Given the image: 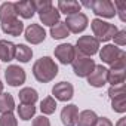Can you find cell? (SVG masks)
Instances as JSON below:
<instances>
[{"label": "cell", "instance_id": "34", "mask_svg": "<svg viewBox=\"0 0 126 126\" xmlns=\"http://www.w3.org/2000/svg\"><path fill=\"white\" fill-rule=\"evenodd\" d=\"M33 126H50V122L46 116H39L33 120Z\"/></svg>", "mask_w": 126, "mask_h": 126}, {"label": "cell", "instance_id": "16", "mask_svg": "<svg viewBox=\"0 0 126 126\" xmlns=\"http://www.w3.org/2000/svg\"><path fill=\"white\" fill-rule=\"evenodd\" d=\"M82 9V5L76 0H59L58 2V11L59 14H65L67 16L70 15H74V14H79Z\"/></svg>", "mask_w": 126, "mask_h": 126}, {"label": "cell", "instance_id": "36", "mask_svg": "<svg viewBox=\"0 0 126 126\" xmlns=\"http://www.w3.org/2000/svg\"><path fill=\"white\" fill-rule=\"evenodd\" d=\"M116 126H126V117H122V119L116 123Z\"/></svg>", "mask_w": 126, "mask_h": 126}, {"label": "cell", "instance_id": "25", "mask_svg": "<svg viewBox=\"0 0 126 126\" xmlns=\"http://www.w3.org/2000/svg\"><path fill=\"white\" fill-rule=\"evenodd\" d=\"M15 108V101L11 94H0V113H11Z\"/></svg>", "mask_w": 126, "mask_h": 126}, {"label": "cell", "instance_id": "1", "mask_svg": "<svg viewBox=\"0 0 126 126\" xmlns=\"http://www.w3.org/2000/svg\"><path fill=\"white\" fill-rule=\"evenodd\" d=\"M58 74V65L50 56H42L33 65V76L40 83H47L53 80Z\"/></svg>", "mask_w": 126, "mask_h": 126}, {"label": "cell", "instance_id": "27", "mask_svg": "<svg viewBox=\"0 0 126 126\" xmlns=\"http://www.w3.org/2000/svg\"><path fill=\"white\" fill-rule=\"evenodd\" d=\"M40 110L43 114L49 116V114H53L55 110H56V101L53 96H46L42 102H40Z\"/></svg>", "mask_w": 126, "mask_h": 126}, {"label": "cell", "instance_id": "21", "mask_svg": "<svg viewBox=\"0 0 126 126\" xmlns=\"http://www.w3.org/2000/svg\"><path fill=\"white\" fill-rule=\"evenodd\" d=\"M96 119H98V116L95 114V111H92V110H83L77 116L76 126H94L95 122H96Z\"/></svg>", "mask_w": 126, "mask_h": 126}, {"label": "cell", "instance_id": "12", "mask_svg": "<svg viewBox=\"0 0 126 126\" xmlns=\"http://www.w3.org/2000/svg\"><path fill=\"white\" fill-rule=\"evenodd\" d=\"M122 53H123V50L120 47H117L116 45H105L99 50V58H101V61L104 62V64L111 65Z\"/></svg>", "mask_w": 126, "mask_h": 126}, {"label": "cell", "instance_id": "18", "mask_svg": "<svg viewBox=\"0 0 126 126\" xmlns=\"http://www.w3.org/2000/svg\"><path fill=\"white\" fill-rule=\"evenodd\" d=\"M15 47L16 45H14L9 40H0V59L5 62H11L15 59Z\"/></svg>", "mask_w": 126, "mask_h": 126}, {"label": "cell", "instance_id": "30", "mask_svg": "<svg viewBox=\"0 0 126 126\" xmlns=\"http://www.w3.org/2000/svg\"><path fill=\"white\" fill-rule=\"evenodd\" d=\"M33 5H34L36 12H39V14H42V12H45L53 6L50 0H33Z\"/></svg>", "mask_w": 126, "mask_h": 126}, {"label": "cell", "instance_id": "6", "mask_svg": "<svg viewBox=\"0 0 126 126\" xmlns=\"http://www.w3.org/2000/svg\"><path fill=\"white\" fill-rule=\"evenodd\" d=\"M91 9L96 16H102V18H114L116 15V8L110 0H95V2H92Z\"/></svg>", "mask_w": 126, "mask_h": 126}, {"label": "cell", "instance_id": "37", "mask_svg": "<svg viewBox=\"0 0 126 126\" xmlns=\"http://www.w3.org/2000/svg\"><path fill=\"white\" fill-rule=\"evenodd\" d=\"M0 94H3V83H2V80H0Z\"/></svg>", "mask_w": 126, "mask_h": 126}, {"label": "cell", "instance_id": "29", "mask_svg": "<svg viewBox=\"0 0 126 126\" xmlns=\"http://www.w3.org/2000/svg\"><path fill=\"white\" fill-rule=\"evenodd\" d=\"M0 126H18V120L12 111L2 114V117H0Z\"/></svg>", "mask_w": 126, "mask_h": 126}, {"label": "cell", "instance_id": "4", "mask_svg": "<svg viewBox=\"0 0 126 126\" xmlns=\"http://www.w3.org/2000/svg\"><path fill=\"white\" fill-rule=\"evenodd\" d=\"M76 46H77L76 49L85 56H92L99 50V42L94 36H82V37H79Z\"/></svg>", "mask_w": 126, "mask_h": 126}, {"label": "cell", "instance_id": "31", "mask_svg": "<svg viewBox=\"0 0 126 126\" xmlns=\"http://www.w3.org/2000/svg\"><path fill=\"white\" fill-rule=\"evenodd\" d=\"M116 46H125L126 45V31L125 30H117V33L113 37Z\"/></svg>", "mask_w": 126, "mask_h": 126}, {"label": "cell", "instance_id": "19", "mask_svg": "<svg viewBox=\"0 0 126 126\" xmlns=\"http://www.w3.org/2000/svg\"><path fill=\"white\" fill-rule=\"evenodd\" d=\"M125 70L126 68H110V70H107V83H110L111 86L123 85L125 76H126Z\"/></svg>", "mask_w": 126, "mask_h": 126}, {"label": "cell", "instance_id": "3", "mask_svg": "<svg viewBox=\"0 0 126 126\" xmlns=\"http://www.w3.org/2000/svg\"><path fill=\"white\" fill-rule=\"evenodd\" d=\"M71 65H73V71H74L76 76H79V77H88L94 71V68H95L96 64H95V61L91 56H85V55H82L76 49V56H74V59L71 62Z\"/></svg>", "mask_w": 126, "mask_h": 126}, {"label": "cell", "instance_id": "33", "mask_svg": "<svg viewBox=\"0 0 126 126\" xmlns=\"http://www.w3.org/2000/svg\"><path fill=\"white\" fill-rule=\"evenodd\" d=\"M113 5H114V8H117V9H116V14L119 12L120 19H122V21H126V15H125V11H126V3H125V2H116V3H113Z\"/></svg>", "mask_w": 126, "mask_h": 126}, {"label": "cell", "instance_id": "23", "mask_svg": "<svg viewBox=\"0 0 126 126\" xmlns=\"http://www.w3.org/2000/svg\"><path fill=\"white\" fill-rule=\"evenodd\" d=\"M33 58V49L28 47L27 45H16L15 47V59H18L19 62H28Z\"/></svg>", "mask_w": 126, "mask_h": 126}, {"label": "cell", "instance_id": "26", "mask_svg": "<svg viewBox=\"0 0 126 126\" xmlns=\"http://www.w3.org/2000/svg\"><path fill=\"white\" fill-rule=\"evenodd\" d=\"M16 110H18V116L21 120H31V117L36 114V107L28 105V104H19Z\"/></svg>", "mask_w": 126, "mask_h": 126}, {"label": "cell", "instance_id": "28", "mask_svg": "<svg viewBox=\"0 0 126 126\" xmlns=\"http://www.w3.org/2000/svg\"><path fill=\"white\" fill-rule=\"evenodd\" d=\"M111 108L116 113H125L126 111V95H120L117 98L111 99Z\"/></svg>", "mask_w": 126, "mask_h": 126}, {"label": "cell", "instance_id": "11", "mask_svg": "<svg viewBox=\"0 0 126 126\" xmlns=\"http://www.w3.org/2000/svg\"><path fill=\"white\" fill-rule=\"evenodd\" d=\"M107 70L102 64L101 65H95L94 71L88 76V83L94 88H102L107 83Z\"/></svg>", "mask_w": 126, "mask_h": 126}, {"label": "cell", "instance_id": "22", "mask_svg": "<svg viewBox=\"0 0 126 126\" xmlns=\"http://www.w3.org/2000/svg\"><path fill=\"white\" fill-rule=\"evenodd\" d=\"M16 18V11H15V5L12 2H5L0 6V22H6L9 19Z\"/></svg>", "mask_w": 126, "mask_h": 126}, {"label": "cell", "instance_id": "8", "mask_svg": "<svg viewBox=\"0 0 126 126\" xmlns=\"http://www.w3.org/2000/svg\"><path fill=\"white\" fill-rule=\"evenodd\" d=\"M52 95L55 96V99L62 101V102H67L73 98L74 95V88L71 83L68 82H59L52 88Z\"/></svg>", "mask_w": 126, "mask_h": 126}, {"label": "cell", "instance_id": "17", "mask_svg": "<svg viewBox=\"0 0 126 126\" xmlns=\"http://www.w3.org/2000/svg\"><path fill=\"white\" fill-rule=\"evenodd\" d=\"M39 16H40V21H42L43 25L53 27L55 24L59 22V16H61V14H59V11H58L55 6H52V8H49L47 11L39 14Z\"/></svg>", "mask_w": 126, "mask_h": 126}, {"label": "cell", "instance_id": "5", "mask_svg": "<svg viewBox=\"0 0 126 126\" xmlns=\"http://www.w3.org/2000/svg\"><path fill=\"white\" fill-rule=\"evenodd\" d=\"M64 24L67 25L68 31L70 33H74V34H79L82 31L86 30L88 24H89V19L85 14L79 12V14H74V15H70L67 16V19L64 21Z\"/></svg>", "mask_w": 126, "mask_h": 126}, {"label": "cell", "instance_id": "9", "mask_svg": "<svg viewBox=\"0 0 126 126\" xmlns=\"http://www.w3.org/2000/svg\"><path fill=\"white\" fill-rule=\"evenodd\" d=\"M5 77H6V82L8 85L11 86H19L25 82V71L24 68H21L19 65H9L6 68V73H5Z\"/></svg>", "mask_w": 126, "mask_h": 126}, {"label": "cell", "instance_id": "13", "mask_svg": "<svg viewBox=\"0 0 126 126\" xmlns=\"http://www.w3.org/2000/svg\"><path fill=\"white\" fill-rule=\"evenodd\" d=\"M77 116H79V108L74 104L65 105L61 111V122L64 126H76L77 122Z\"/></svg>", "mask_w": 126, "mask_h": 126}, {"label": "cell", "instance_id": "35", "mask_svg": "<svg viewBox=\"0 0 126 126\" xmlns=\"http://www.w3.org/2000/svg\"><path fill=\"white\" fill-rule=\"evenodd\" d=\"M94 126H113V123H111V120L107 119V117H98Z\"/></svg>", "mask_w": 126, "mask_h": 126}, {"label": "cell", "instance_id": "20", "mask_svg": "<svg viewBox=\"0 0 126 126\" xmlns=\"http://www.w3.org/2000/svg\"><path fill=\"white\" fill-rule=\"evenodd\" d=\"M18 98L21 101V104H28V105H34V102L39 99V94L36 89L33 88H22L18 94Z\"/></svg>", "mask_w": 126, "mask_h": 126}, {"label": "cell", "instance_id": "32", "mask_svg": "<svg viewBox=\"0 0 126 126\" xmlns=\"http://www.w3.org/2000/svg\"><path fill=\"white\" fill-rule=\"evenodd\" d=\"M120 95H126L125 94V85H119V86H111L108 89V96L113 99V98H117Z\"/></svg>", "mask_w": 126, "mask_h": 126}, {"label": "cell", "instance_id": "14", "mask_svg": "<svg viewBox=\"0 0 126 126\" xmlns=\"http://www.w3.org/2000/svg\"><path fill=\"white\" fill-rule=\"evenodd\" d=\"M2 30H3L5 34L18 37L24 31V22L21 19H18V18H14V19H9L6 22H2Z\"/></svg>", "mask_w": 126, "mask_h": 126}, {"label": "cell", "instance_id": "10", "mask_svg": "<svg viewBox=\"0 0 126 126\" xmlns=\"http://www.w3.org/2000/svg\"><path fill=\"white\" fill-rule=\"evenodd\" d=\"M46 39V31L39 24H31L25 28V40L31 45H39Z\"/></svg>", "mask_w": 126, "mask_h": 126}, {"label": "cell", "instance_id": "15", "mask_svg": "<svg viewBox=\"0 0 126 126\" xmlns=\"http://www.w3.org/2000/svg\"><path fill=\"white\" fill-rule=\"evenodd\" d=\"M15 5V11H16V15L25 18V19H30L34 16L36 14V9H34V5L31 0H22V2H16L14 3Z\"/></svg>", "mask_w": 126, "mask_h": 126}, {"label": "cell", "instance_id": "2", "mask_svg": "<svg viewBox=\"0 0 126 126\" xmlns=\"http://www.w3.org/2000/svg\"><path fill=\"white\" fill-rule=\"evenodd\" d=\"M91 27H92V33H94V36L98 42H108L117 33L116 25L108 24V22H105L102 19H98V18L91 21Z\"/></svg>", "mask_w": 126, "mask_h": 126}, {"label": "cell", "instance_id": "24", "mask_svg": "<svg viewBox=\"0 0 126 126\" xmlns=\"http://www.w3.org/2000/svg\"><path fill=\"white\" fill-rule=\"evenodd\" d=\"M50 36L55 40H61V39L68 37L70 36V31H68V28H67V25L64 22L59 21L58 24H55L53 27H50Z\"/></svg>", "mask_w": 126, "mask_h": 126}, {"label": "cell", "instance_id": "7", "mask_svg": "<svg viewBox=\"0 0 126 126\" xmlns=\"http://www.w3.org/2000/svg\"><path fill=\"white\" fill-rule=\"evenodd\" d=\"M55 56L59 59L61 64H71L76 56V47L70 43H61L55 47Z\"/></svg>", "mask_w": 126, "mask_h": 126}]
</instances>
